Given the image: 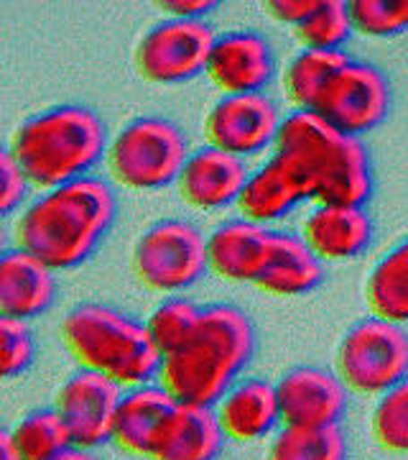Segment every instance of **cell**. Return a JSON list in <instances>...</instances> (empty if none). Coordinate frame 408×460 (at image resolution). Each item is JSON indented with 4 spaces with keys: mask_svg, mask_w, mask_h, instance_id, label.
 <instances>
[{
    "mask_svg": "<svg viewBox=\"0 0 408 460\" xmlns=\"http://www.w3.org/2000/svg\"><path fill=\"white\" fill-rule=\"evenodd\" d=\"M256 325L243 307L214 302L202 307L199 323L184 343L163 356L159 384L179 404L214 407L238 384L256 353Z\"/></svg>",
    "mask_w": 408,
    "mask_h": 460,
    "instance_id": "obj_2",
    "label": "cell"
},
{
    "mask_svg": "<svg viewBox=\"0 0 408 460\" xmlns=\"http://www.w3.org/2000/svg\"><path fill=\"white\" fill-rule=\"evenodd\" d=\"M281 123V111L265 93L222 95L204 115V138L207 146L245 159L276 146Z\"/></svg>",
    "mask_w": 408,
    "mask_h": 460,
    "instance_id": "obj_11",
    "label": "cell"
},
{
    "mask_svg": "<svg viewBox=\"0 0 408 460\" xmlns=\"http://www.w3.org/2000/svg\"><path fill=\"white\" fill-rule=\"evenodd\" d=\"M225 440L214 407L181 404L153 460H217Z\"/></svg>",
    "mask_w": 408,
    "mask_h": 460,
    "instance_id": "obj_23",
    "label": "cell"
},
{
    "mask_svg": "<svg viewBox=\"0 0 408 460\" xmlns=\"http://www.w3.org/2000/svg\"><path fill=\"white\" fill-rule=\"evenodd\" d=\"M31 187L33 184L23 174V169L16 164V159L5 148L3 159H0V213L13 215L16 210H21Z\"/></svg>",
    "mask_w": 408,
    "mask_h": 460,
    "instance_id": "obj_33",
    "label": "cell"
},
{
    "mask_svg": "<svg viewBox=\"0 0 408 460\" xmlns=\"http://www.w3.org/2000/svg\"><path fill=\"white\" fill-rule=\"evenodd\" d=\"M350 445L343 425L283 428L273 435L265 460H347Z\"/></svg>",
    "mask_w": 408,
    "mask_h": 460,
    "instance_id": "obj_26",
    "label": "cell"
},
{
    "mask_svg": "<svg viewBox=\"0 0 408 460\" xmlns=\"http://www.w3.org/2000/svg\"><path fill=\"white\" fill-rule=\"evenodd\" d=\"M169 18H204L217 8L213 0H163L159 3Z\"/></svg>",
    "mask_w": 408,
    "mask_h": 460,
    "instance_id": "obj_35",
    "label": "cell"
},
{
    "mask_svg": "<svg viewBox=\"0 0 408 460\" xmlns=\"http://www.w3.org/2000/svg\"><path fill=\"white\" fill-rule=\"evenodd\" d=\"M347 51H299L283 72V90L296 111H314L329 80L347 65Z\"/></svg>",
    "mask_w": 408,
    "mask_h": 460,
    "instance_id": "obj_25",
    "label": "cell"
},
{
    "mask_svg": "<svg viewBox=\"0 0 408 460\" xmlns=\"http://www.w3.org/2000/svg\"><path fill=\"white\" fill-rule=\"evenodd\" d=\"M214 414L228 440L235 443H258L268 435H276L278 425H283L276 384L261 376L240 378L232 384L214 404Z\"/></svg>",
    "mask_w": 408,
    "mask_h": 460,
    "instance_id": "obj_18",
    "label": "cell"
},
{
    "mask_svg": "<svg viewBox=\"0 0 408 460\" xmlns=\"http://www.w3.org/2000/svg\"><path fill=\"white\" fill-rule=\"evenodd\" d=\"M117 217V195L102 177H82L31 199L18 215L16 248L54 271L77 269L102 246Z\"/></svg>",
    "mask_w": 408,
    "mask_h": 460,
    "instance_id": "obj_1",
    "label": "cell"
},
{
    "mask_svg": "<svg viewBox=\"0 0 408 460\" xmlns=\"http://www.w3.org/2000/svg\"><path fill=\"white\" fill-rule=\"evenodd\" d=\"M250 177L245 159H238L228 151L214 146L195 148L181 169L177 187L179 198L195 210H222L228 205H238L245 181Z\"/></svg>",
    "mask_w": 408,
    "mask_h": 460,
    "instance_id": "obj_16",
    "label": "cell"
},
{
    "mask_svg": "<svg viewBox=\"0 0 408 460\" xmlns=\"http://www.w3.org/2000/svg\"><path fill=\"white\" fill-rule=\"evenodd\" d=\"M222 95L263 93L276 75V54L258 31H230L217 36L207 72Z\"/></svg>",
    "mask_w": 408,
    "mask_h": 460,
    "instance_id": "obj_15",
    "label": "cell"
},
{
    "mask_svg": "<svg viewBox=\"0 0 408 460\" xmlns=\"http://www.w3.org/2000/svg\"><path fill=\"white\" fill-rule=\"evenodd\" d=\"M217 33L204 18H163L135 47V69L153 84H179L207 72Z\"/></svg>",
    "mask_w": 408,
    "mask_h": 460,
    "instance_id": "obj_9",
    "label": "cell"
},
{
    "mask_svg": "<svg viewBox=\"0 0 408 460\" xmlns=\"http://www.w3.org/2000/svg\"><path fill=\"white\" fill-rule=\"evenodd\" d=\"M59 295L56 271L26 253L8 248L0 259V313L5 317L33 320L44 314Z\"/></svg>",
    "mask_w": 408,
    "mask_h": 460,
    "instance_id": "obj_20",
    "label": "cell"
},
{
    "mask_svg": "<svg viewBox=\"0 0 408 460\" xmlns=\"http://www.w3.org/2000/svg\"><path fill=\"white\" fill-rule=\"evenodd\" d=\"M281 420L289 428H329L343 425L350 407V389L322 366H296L276 384Z\"/></svg>",
    "mask_w": 408,
    "mask_h": 460,
    "instance_id": "obj_13",
    "label": "cell"
},
{
    "mask_svg": "<svg viewBox=\"0 0 408 460\" xmlns=\"http://www.w3.org/2000/svg\"><path fill=\"white\" fill-rule=\"evenodd\" d=\"M199 314L202 307L187 296L174 295L163 299L161 305H156V310L148 314L146 328L156 348L161 350V356L174 353L192 335V330L199 323Z\"/></svg>",
    "mask_w": 408,
    "mask_h": 460,
    "instance_id": "obj_29",
    "label": "cell"
},
{
    "mask_svg": "<svg viewBox=\"0 0 408 460\" xmlns=\"http://www.w3.org/2000/svg\"><path fill=\"white\" fill-rule=\"evenodd\" d=\"M108 146L105 120L77 102L54 105L26 118L8 141L11 156L41 192L90 177L108 156Z\"/></svg>",
    "mask_w": 408,
    "mask_h": 460,
    "instance_id": "obj_4",
    "label": "cell"
},
{
    "mask_svg": "<svg viewBox=\"0 0 408 460\" xmlns=\"http://www.w3.org/2000/svg\"><path fill=\"white\" fill-rule=\"evenodd\" d=\"M393 105L391 80L380 66L347 59V65L329 80L314 113L322 115L337 131L362 138L388 118Z\"/></svg>",
    "mask_w": 408,
    "mask_h": 460,
    "instance_id": "obj_10",
    "label": "cell"
},
{
    "mask_svg": "<svg viewBox=\"0 0 408 460\" xmlns=\"http://www.w3.org/2000/svg\"><path fill=\"white\" fill-rule=\"evenodd\" d=\"M131 266L135 279L151 292L179 295L210 271L207 235L192 220H159L135 241Z\"/></svg>",
    "mask_w": 408,
    "mask_h": 460,
    "instance_id": "obj_7",
    "label": "cell"
},
{
    "mask_svg": "<svg viewBox=\"0 0 408 460\" xmlns=\"http://www.w3.org/2000/svg\"><path fill=\"white\" fill-rule=\"evenodd\" d=\"M51 460H100L95 456V450H87V447H77V445H69L66 450H62L59 456H54Z\"/></svg>",
    "mask_w": 408,
    "mask_h": 460,
    "instance_id": "obj_37",
    "label": "cell"
},
{
    "mask_svg": "<svg viewBox=\"0 0 408 460\" xmlns=\"http://www.w3.org/2000/svg\"><path fill=\"white\" fill-rule=\"evenodd\" d=\"M370 429L383 450L408 453V376L378 396Z\"/></svg>",
    "mask_w": 408,
    "mask_h": 460,
    "instance_id": "obj_30",
    "label": "cell"
},
{
    "mask_svg": "<svg viewBox=\"0 0 408 460\" xmlns=\"http://www.w3.org/2000/svg\"><path fill=\"white\" fill-rule=\"evenodd\" d=\"M352 31V8L344 0H319L317 11L294 29L301 47L317 51H343Z\"/></svg>",
    "mask_w": 408,
    "mask_h": 460,
    "instance_id": "obj_28",
    "label": "cell"
},
{
    "mask_svg": "<svg viewBox=\"0 0 408 460\" xmlns=\"http://www.w3.org/2000/svg\"><path fill=\"white\" fill-rule=\"evenodd\" d=\"M355 31L395 36L408 29V0H355L350 3Z\"/></svg>",
    "mask_w": 408,
    "mask_h": 460,
    "instance_id": "obj_31",
    "label": "cell"
},
{
    "mask_svg": "<svg viewBox=\"0 0 408 460\" xmlns=\"http://www.w3.org/2000/svg\"><path fill=\"white\" fill-rule=\"evenodd\" d=\"M0 460H23L11 429H3V435H0Z\"/></svg>",
    "mask_w": 408,
    "mask_h": 460,
    "instance_id": "obj_36",
    "label": "cell"
},
{
    "mask_svg": "<svg viewBox=\"0 0 408 460\" xmlns=\"http://www.w3.org/2000/svg\"><path fill=\"white\" fill-rule=\"evenodd\" d=\"M322 281L325 261L307 246L301 233L273 230L268 261L253 287L271 296H304L322 287Z\"/></svg>",
    "mask_w": 408,
    "mask_h": 460,
    "instance_id": "obj_21",
    "label": "cell"
},
{
    "mask_svg": "<svg viewBox=\"0 0 408 460\" xmlns=\"http://www.w3.org/2000/svg\"><path fill=\"white\" fill-rule=\"evenodd\" d=\"M317 5H319V0H271V3H265L271 16L286 26H294V29L301 26L317 11Z\"/></svg>",
    "mask_w": 408,
    "mask_h": 460,
    "instance_id": "obj_34",
    "label": "cell"
},
{
    "mask_svg": "<svg viewBox=\"0 0 408 460\" xmlns=\"http://www.w3.org/2000/svg\"><path fill=\"white\" fill-rule=\"evenodd\" d=\"M179 407L177 396L159 381L126 389L115 414L113 443L135 458L153 460Z\"/></svg>",
    "mask_w": 408,
    "mask_h": 460,
    "instance_id": "obj_14",
    "label": "cell"
},
{
    "mask_svg": "<svg viewBox=\"0 0 408 460\" xmlns=\"http://www.w3.org/2000/svg\"><path fill=\"white\" fill-rule=\"evenodd\" d=\"M11 432L23 460H51L72 445L56 407L29 411Z\"/></svg>",
    "mask_w": 408,
    "mask_h": 460,
    "instance_id": "obj_27",
    "label": "cell"
},
{
    "mask_svg": "<svg viewBox=\"0 0 408 460\" xmlns=\"http://www.w3.org/2000/svg\"><path fill=\"white\" fill-rule=\"evenodd\" d=\"M0 363L3 376H21L36 358V338L26 320L18 317H0Z\"/></svg>",
    "mask_w": 408,
    "mask_h": 460,
    "instance_id": "obj_32",
    "label": "cell"
},
{
    "mask_svg": "<svg viewBox=\"0 0 408 460\" xmlns=\"http://www.w3.org/2000/svg\"><path fill=\"white\" fill-rule=\"evenodd\" d=\"M273 241V228L232 217L207 235L210 271L232 284H256Z\"/></svg>",
    "mask_w": 408,
    "mask_h": 460,
    "instance_id": "obj_17",
    "label": "cell"
},
{
    "mask_svg": "<svg viewBox=\"0 0 408 460\" xmlns=\"http://www.w3.org/2000/svg\"><path fill=\"white\" fill-rule=\"evenodd\" d=\"M365 302L376 317L408 323V235L378 259L365 284Z\"/></svg>",
    "mask_w": 408,
    "mask_h": 460,
    "instance_id": "obj_24",
    "label": "cell"
},
{
    "mask_svg": "<svg viewBox=\"0 0 408 460\" xmlns=\"http://www.w3.org/2000/svg\"><path fill=\"white\" fill-rule=\"evenodd\" d=\"M189 154V138L179 123L163 115H141L110 138L105 162L115 184L153 192L179 180Z\"/></svg>",
    "mask_w": 408,
    "mask_h": 460,
    "instance_id": "obj_6",
    "label": "cell"
},
{
    "mask_svg": "<svg viewBox=\"0 0 408 460\" xmlns=\"http://www.w3.org/2000/svg\"><path fill=\"white\" fill-rule=\"evenodd\" d=\"M307 192L294 177V172L278 159L276 154L261 164L245 181L243 192L238 198L240 217L253 223H276L289 213H294L301 202H307Z\"/></svg>",
    "mask_w": 408,
    "mask_h": 460,
    "instance_id": "obj_22",
    "label": "cell"
},
{
    "mask_svg": "<svg viewBox=\"0 0 408 460\" xmlns=\"http://www.w3.org/2000/svg\"><path fill=\"white\" fill-rule=\"evenodd\" d=\"M273 148L314 205L365 208L373 198V162L362 138L337 131L314 111L286 115Z\"/></svg>",
    "mask_w": 408,
    "mask_h": 460,
    "instance_id": "obj_3",
    "label": "cell"
},
{
    "mask_svg": "<svg viewBox=\"0 0 408 460\" xmlns=\"http://www.w3.org/2000/svg\"><path fill=\"white\" fill-rule=\"evenodd\" d=\"M373 230V217L365 208L314 205L301 223V238L325 263L350 261L368 251Z\"/></svg>",
    "mask_w": 408,
    "mask_h": 460,
    "instance_id": "obj_19",
    "label": "cell"
},
{
    "mask_svg": "<svg viewBox=\"0 0 408 460\" xmlns=\"http://www.w3.org/2000/svg\"><path fill=\"white\" fill-rule=\"evenodd\" d=\"M59 335L80 368L113 378L123 389L153 384L161 374V350L146 323L102 302H82L62 317Z\"/></svg>",
    "mask_w": 408,
    "mask_h": 460,
    "instance_id": "obj_5",
    "label": "cell"
},
{
    "mask_svg": "<svg viewBox=\"0 0 408 460\" xmlns=\"http://www.w3.org/2000/svg\"><path fill=\"white\" fill-rule=\"evenodd\" d=\"M123 392L126 389L113 378L87 368H80L66 378L54 407L65 420L72 445L95 450L113 440L115 414Z\"/></svg>",
    "mask_w": 408,
    "mask_h": 460,
    "instance_id": "obj_12",
    "label": "cell"
},
{
    "mask_svg": "<svg viewBox=\"0 0 408 460\" xmlns=\"http://www.w3.org/2000/svg\"><path fill=\"white\" fill-rule=\"evenodd\" d=\"M334 371L350 392L383 396L408 376V332L376 314L360 320L337 345Z\"/></svg>",
    "mask_w": 408,
    "mask_h": 460,
    "instance_id": "obj_8",
    "label": "cell"
}]
</instances>
